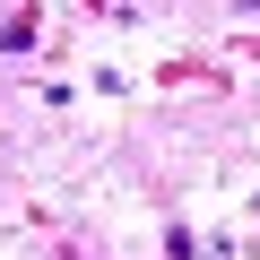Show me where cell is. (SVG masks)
Here are the masks:
<instances>
[{"label": "cell", "mask_w": 260, "mask_h": 260, "mask_svg": "<svg viewBox=\"0 0 260 260\" xmlns=\"http://www.w3.org/2000/svg\"><path fill=\"white\" fill-rule=\"evenodd\" d=\"M18 44H35V26L26 18H0V52H18Z\"/></svg>", "instance_id": "1"}]
</instances>
